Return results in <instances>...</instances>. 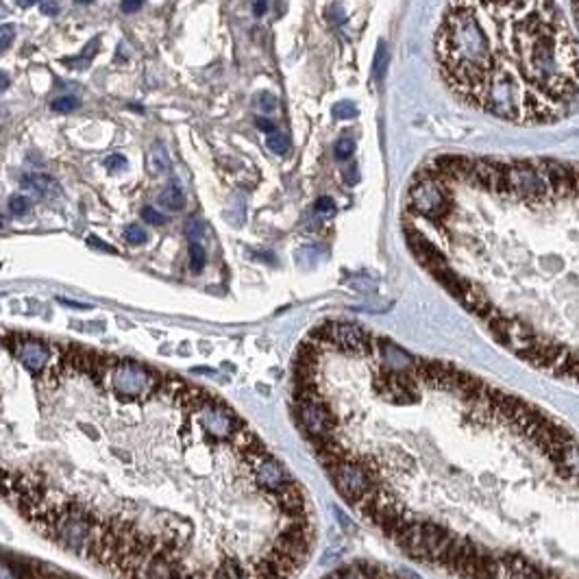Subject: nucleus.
Listing matches in <instances>:
<instances>
[{"instance_id": "nucleus-1", "label": "nucleus", "mask_w": 579, "mask_h": 579, "mask_svg": "<svg viewBox=\"0 0 579 579\" xmlns=\"http://www.w3.org/2000/svg\"><path fill=\"white\" fill-rule=\"evenodd\" d=\"M51 344L33 372L0 342V436L65 444L0 438V497L83 475L31 525L120 579H287L251 549L240 509L261 499L287 516V493L259 486L271 453L229 403L138 360Z\"/></svg>"}, {"instance_id": "nucleus-2", "label": "nucleus", "mask_w": 579, "mask_h": 579, "mask_svg": "<svg viewBox=\"0 0 579 579\" xmlns=\"http://www.w3.org/2000/svg\"><path fill=\"white\" fill-rule=\"evenodd\" d=\"M436 57L460 100L516 124L553 122L579 98V46L553 0H449Z\"/></svg>"}, {"instance_id": "nucleus-3", "label": "nucleus", "mask_w": 579, "mask_h": 579, "mask_svg": "<svg viewBox=\"0 0 579 579\" xmlns=\"http://www.w3.org/2000/svg\"><path fill=\"white\" fill-rule=\"evenodd\" d=\"M333 486L338 488V493L351 503L355 505L362 497H366L370 490H375L377 486H379V481H377V475L368 473L364 469V464L360 460H353L351 455L336 462L333 466H329L327 469Z\"/></svg>"}, {"instance_id": "nucleus-4", "label": "nucleus", "mask_w": 579, "mask_h": 579, "mask_svg": "<svg viewBox=\"0 0 579 579\" xmlns=\"http://www.w3.org/2000/svg\"><path fill=\"white\" fill-rule=\"evenodd\" d=\"M410 205L412 209H416L418 214L427 216V218H440L447 214L451 198L449 192L444 190V186L440 183V179L431 172H422L416 183L410 188Z\"/></svg>"}, {"instance_id": "nucleus-5", "label": "nucleus", "mask_w": 579, "mask_h": 579, "mask_svg": "<svg viewBox=\"0 0 579 579\" xmlns=\"http://www.w3.org/2000/svg\"><path fill=\"white\" fill-rule=\"evenodd\" d=\"M420 382L414 377L412 370H379L375 388L382 398L394 405H412L420 398L418 392Z\"/></svg>"}, {"instance_id": "nucleus-6", "label": "nucleus", "mask_w": 579, "mask_h": 579, "mask_svg": "<svg viewBox=\"0 0 579 579\" xmlns=\"http://www.w3.org/2000/svg\"><path fill=\"white\" fill-rule=\"evenodd\" d=\"M377 358H379V364L384 370H412L414 366V358L408 355L403 349H398L396 344L388 342V340H377Z\"/></svg>"}, {"instance_id": "nucleus-7", "label": "nucleus", "mask_w": 579, "mask_h": 579, "mask_svg": "<svg viewBox=\"0 0 579 579\" xmlns=\"http://www.w3.org/2000/svg\"><path fill=\"white\" fill-rule=\"evenodd\" d=\"M553 462L558 464L560 471H564L568 477H575L579 481V444L575 440L562 444V449L553 457Z\"/></svg>"}, {"instance_id": "nucleus-8", "label": "nucleus", "mask_w": 579, "mask_h": 579, "mask_svg": "<svg viewBox=\"0 0 579 579\" xmlns=\"http://www.w3.org/2000/svg\"><path fill=\"white\" fill-rule=\"evenodd\" d=\"M22 188L29 190V192H35L37 196H55L57 194V183L51 179L46 174H39V172H31L27 176H22Z\"/></svg>"}, {"instance_id": "nucleus-9", "label": "nucleus", "mask_w": 579, "mask_h": 579, "mask_svg": "<svg viewBox=\"0 0 579 579\" xmlns=\"http://www.w3.org/2000/svg\"><path fill=\"white\" fill-rule=\"evenodd\" d=\"M98 46H100V37L96 35V37H92L90 41L85 44V48H83L81 55H77V57H63L61 63L70 65V68H74V70H83V68H87V65H90V63L94 61V57L98 55Z\"/></svg>"}, {"instance_id": "nucleus-10", "label": "nucleus", "mask_w": 579, "mask_h": 579, "mask_svg": "<svg viewBox=\"0 0 579 579\" xmlns=\"http://www.w3.org/2000/svg\"><path fill=\"white\" fill-rule=\"evenodd\" d=\"M148 170L152 174H166V172H170V157H168V150H166V146L162 142H155L150 146Z\"/></svg>"}, {"instance_id": "nucleus-11", "label": "nucleus", "mask_w": 579, "mask_h": 579, "mask_svg": "<svg viewBox=\"0 0 579 579\" xmlns=\"http://www.w3.org/2000/svg\"><path fill=\"white\" fill-rule=\"evenodd\" d=\"M160 205L168 212H181L186 207V194L179 186H168L160 194Z\"/></svg>"}, {"instance_id": "nucleus-12", "label": "nucleus", "mask_w": 579, "mask_h": 579, "mask_svg": "<svg viewBox=\"0 0 579 579\" xmlns=\"http://www.w3.org/2000/svg\"><path fill=\"white\" fill-rule=\"evenodd\" d=\"M205 264H207V253L205 249L200 247L198 242H192L190 244V266H192V271L194 273H200L205 268Z\"/></svg>"}, {"instance_id": "nucleus-13", "label": "nucleus", "mask_w": 579, "mask_h": 579, "mask_svg": "<svg viewBox=\"0 0 579 579\" xmlns=\"http://www.w3.org/2000/svg\"><path fill=\"white\" fill-rule=\"evenodd\" d=\"M386 68H388V51H386V44L382 41L379 48H377V55H375V63H372V74L377 81L384 79Z\"/></svg>"}, {"instance_id": "nucleus-14", "label": "nucleus", "mask_w": 579, "mask_h": 579, "mask_svg": "<svg viewBox=\"0 0 579 579\" xmlns=\"http://www.w3.org/2000/svg\"><path fill=\"white\" fill-rule=\"evenodd\" d=\"M79 107H81V100L77 96H61L51 103V109L57 111V114H70V111H77Z\"/></svg>"}, {"instance_id": "nucleus-15", "label": "nucleus", "mask_w": 579, "mask_h": 579, "mask_svg": "<svg viewBox=\"0 0 579 579\" xmlns=\"http://www.w3.org/2000/svg\"><path fill=\"white\" fill-rule=\"evenodd\" d=\"M124 240L131 244V247H142V244H146V240H148V233L140 225H129L124 229Z\"/></svg>"}, {"instance_id": "nucleus-16", "label": "nucleus", "mask_w": 579, "mask_h": 579, "mask_svg": "<svg viewBox=\"0 0 579 579\" xmlns=\"http://www.w3.org/2000/svg\"><path fill=\"white\" fill-rule=\"evenodd\" d=\"M331 114L336 120H351L358 116V107L349 100H342V103H336V107L331 109Z\"/></svg>"}, {"instance_id": "nucleus-17", "label": "nucleus", "mask_w": 579, "mask_h": 579, "mask_svg": "<svg viewBox=\"0 0 579 579\" xmlns=\"http://www.w3.org/2000/svg\"><path fill=\"white\" fill-rule=\"evenodd\" d=\"M266 146H268L275 155H285L290 148V142L285 136H281V133H271V136L266 138Z\"/></svg>"}, {"instance_id": "nucleus-18", "label": "nucleus", "mask_w": 579, "mask_h": 579, "mask_svg": "<svg viewBox=\"0 0 579 579\" xmlns=\"http://www.w3.org/2000/svg\"><path fill=\"white\" fill-rule=\"evenodd\" d=\"M186 235L190 238V242L203 240V235H205V225H203V222H200L198 218H188V222H186Z\"/></svg>"}, {"instance_id": "nucleus-19", "label": "nucleus", "mask_w": 579, "mask_h": 579, "mask_svg": "<svg viewBox=\"0 0 579 579\" xmlns=\"http://www.w3.org/2000/svg\"><path fill=\"white\" fill-rule=\"evenodd\" d=\"M29 209H31V200H29L27 196L18 194V196H11V198H9V212H11L13 216H25Z\"/></svg>"}, {"instance_id": "nucleus-20", "label": "nucleus", "mask_w": 579, "mask_h": 579, "mask_svg": "<svg viewBox=\"0 0 579 579\" xmlns=\"http://www.w3.org/2000/svg\"><path fill=\"white\" fill-rule=\"evenodd\" d=\"M15 41V25H3L0 27V55L11 48Z\"/></svg>"}, {"instance_id": "nucleus-21", "label": "nucleus", "mask_w": 579, "mask_h": 579, "mask_svg": "<svg viewBox=\"0 0 579 579\" xmlns=\"http://www.w3.org/2000/svg\"><path fill=\"white\" fill-rule=\"evenodd\" d=\"M103 166H105L109 172H120V170H124V168L129 166V162H126L124 155H120V152H111L109 157L103 162Z\"/></svg>"}, {"instance_id": "nucleus-22", "label": "nucleus", "mask_w": 579, "mask_h": 579, "mask_svg": "<svg viewBox=\"0 0 579 579\" xmlns=\"http://www.w3.org/2000/svg\"><path fill=\"white\" fill-rule=\"evenodd\" d=\"M142 220L148 222V225H155V227L166 225V216H164L162 212H157L155 207H150V205H146V207L142 209Z\"/></svg>"}, {"instance_id": "nucleus-23", "label": "nucleus", "mask_w": 579, "mask_h": 579, "mask_svg": "<svg viewBox=\"0 0 579 579\" xmlns=\"http://www.w3.org/2000/svg\"><path fill=\"white\" fill-rule=\"evenodd\" d=\"M353 150H355V142L351 138H340L336 142V148H333V152H336L338 160H349L351 155H353Z\"/></svg>"}, {"instance_id": "nucleus-24", "label": "nucleus", "mask_w": 579, "mask_h": 579, "mask_svg": "<svg viewBox=\"0 0 579 579\" xmlns=\"http://www.w3.org/2000/svg\"><path fill=\"white\" fill-rule=\"evenodd\" d=\"M314 209L318 214H333L336 212V203H333V198H329V196H320L314 203Z\"/></svg>"}, {"instance_id": "nucleus-25", "label": "nucleus", "mask_w": 579, "mask_h": 579, "mask_svg": "<svg viewBox=\"0 0 579 579\" xmlns=\"http://www.w3.org/2000/svg\"><path fill=\"white\" fill-rule=\"evenodd\" d=\"M257 100H259V107H261L264 111H275V109H277V98H275L273 94H268V92L259 94Z\"/></svg>"}, {"instance_id": "nucleus-26", "label": "nucleus", "mask_w": 579, "mask_h": 579, "mask_svg": "<svg viewBox=\"0 0 579 579\" xmlns=\"http://www.w3.org/2000/svg\"><path fill=\"white\" fill-rule=\"evenodd\" d=\"M144 5V0H120V11L122 13H138Z\"/></svg>"}, {"instance_id": "nucleus-27", "label": "nucleus", "mask_w": 579, "mask_h": 579, "mask_svg": "<svg viewBox=\"0 0 579 579\" xmlns=\"http://www.w3.org/2000/svg\"><path fill=\"white\" fill-rule=\"evenodd\" d=\"M87 244H90V247H94V249H98V251L111 253V255H116V253H118L114 247H109V244H105V242H103L100 238H96V235H90V238H87Z\"/></svg>"}, {"instance_id": "nucleus-28", "label": "nucleus", "mask_w": 579, "mask_h": 579, "mask_svg": "<svg viewBox=\"0 0 579 579\" xmlns=\"http://www.w3.org/2000/svg\"><path fill=\"white\" fill-rule=\"evenodd\" d=\"M255 126H257L259 131H264V133H268V136H271V133H275V129H277L275 122L268 120V118H257V120H255Z\"/></svg>"}, {"instance_id": "nucleus-29", "label": "nucleus", "mask_w": 579, "mask_h": 579, "mask_svg": "<svg viewBox=\"0 0 579 579\" xmlns=\"http://www.w3.org/2000/svg\"><path fill=\"white\" fill-rule=\"evenodd\" d=\"M41 13L44 15H57L59 13V3H55V0H46V3H41Z\"/></svg>"}, {"instance_id": "nucleus-30", "label": "nucleus", "mask_w": 579, "mask_h": 579, "mask_svg": "<svg viewBox=\"0 0 579 579\" xmlns=\"http://www.w3.org/2000/svg\"><path fill=\"white\" fill-rule=\"evenodd\" d=\"M266 11H268V0H255V5H253V13L257 18H261Z\"/></svg>"}, {"instance_id": "nucleus-31", "label": "nucleus", "mask_w": 579, "mask_h": 579, "mask_svg": "<svg viewBox=\"0 0 579 579\" xmlns=\"http://www.w3.org/2000/svg\"><path fill=\"white\" fill-rule=\"evenodd\" d=\"M61 305H68V307H77V309H87L85 303H77V301H68V299H59Z\"/></svg>"}, {"instance_id": "nucleus-32", "label": "nucleus", "mask_w": 579, "mask_h": 579, "mask_svg": "<svg viewBox=\"0 0 579 579\" xmlns=\"http://www.w3.org/2000/svg\"><path fill=\"white\" fill-rule=\"evenodd\" d=\"M7 87H9V77L5 72H0V94H3Z\"/></svg>"}, {"instance_id": "nucleus-33", "label": "nucleus", "mask_w": 579, "mask_h": 579, "mask_svg": "<svg viewBox=\"0 0 579 579\" xmlns=\"http://www.w3.org/2000/svg\"><path fill=\"white\" fill-rule=\"evenodd\" d=\"M15 3L20 5V7H25V9H29V7H33V5H37L39 0H15Z\"/></svg>"}, {"instance_id": "nucleus-34", "label": "nucleus", "mask_w": 579, "mask_h": 579, "mask_svg": "<svg viewBox=\"0 0 579 579\" xmlns=\"http://www.w3.org/2000/svg\"><path fill=\"white\" fill-rule=\"evenodd\" d=\"M129 109H133V111H140V114H144V107H140V105H129Z\"/></svg>"}, {"instance_id": "nucleus-35", "label": "nucleus", "mask_w": 579, "mask_h": 579, "mask_svg": "<svg viewBox=\"0 0 579 579\" xmlns=\"http://www.w3.org/2000/svg\"><path fill=\"white\" fill-rule=\"evenodd\" d=\"M575 190L579 192V172H575Z\"/></svg>"}, {"instance_id": "nucleus-36", "label": "nucleus", "mask_w": 579, "mask_h": 579, "mask_svg": "<svg viewBox=\"0 0 579 579\" xmlns=\"http://www.w3.org/2000/svg\"><path fill=\"white\" fill-rule=\"evenodd\" d=\"M77 3H79V5H92L94 0H77Z\"/></svg>"}]
</instances>
